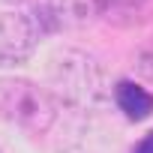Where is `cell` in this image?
I'll use <instances>...</instances> for the list:
<instances>
[{"mask_svg": "<svg viewBox=\"0 0 153 153\" xmlns=\"http://www.w3.org/2000/svg\"><path fill=\"white\" fill-rule=\"evenodd\" d=\"M132 153H153V132H147V135L132 147Z\"/></svg>", "mask_w": 153, "mask_h": 153, "instance_id": "obj_7", "label": "cell"}, {"mask_svg": "<svg viewBox=\"0 0 153 153\" xmlns=\"http://www.w3.org/2000/svg\"><path fill=\"white\" fill-rule=\"evenodd\" d=\"M57 27H87L105 15V0H48Z\"/></svg>", "mask_w": 153, "mask_h": 153, "instance_id": "obj_5", "label": "cell"}, {"mask_svg": "<svg viewBox=\"0 0 153 153\" xmlns=\"http://www.w3.org/2000/svg\"><path fill=\"white\" fill-rule=\"evenodd\" d=\"M60 114L57 99L48 87L33 78L3 75L0 78V120L24 129L27 135H45Z\"/></svg>", "mask_w": 153, "mask_h": 153, "instance_id": "obj_2", "label": "cell"}, {"mask_svg": "<svg viewBox=\"0 0 153 153\" xmlns=\"http://www.w3.org/2000/svg\"><path fill=\"white\" fill-rule=\"evenodd\" d=\"M39 39H42V27L33 12H21V9L0 12V69L27 63Z\"/></svg>", "mask_w": 153, "mask_h": 153, "instance_id": "obj_3", "label": "cell"}, {"mask_svg": "<svg viewBox=\"0 0 153 153\" xmlns=\"http://www.w3.org/2000/svg\"><path fill=\"white\" fill-rule=\"evenodd\" d=\"M114 105H117V111H123L126 120L138 123V120H147L153 114V93L144 84L123 78L114 84Z\"/></svg>", "mask_w": 153, "mask_h": 153, "instance_id": "obj_4", "label": "cell"}, {"mask_svg": "<svg viewBox=\"0 0 153 153\" xmlns=\"http://www.w3.org/2000/svg\"><path fill=\"white\" fill-rule=\"evenodd\" d=\"M0 153H3V147H0Z\"/></svg>", "mask_w": 153, "mask_h": 153, "instance_id": "obj_9", "label": "cell"}, {"mask_svg": "<svg viewBox=\"0 0 153 153\" xmlns=\"http://www.w3.org/2000/svg\"><path fill=\"white\" fill-rule=\"evenodd\" d=\"M0 3H6V6H21V3H27V0H0Z\"/></svg>", "mask_w": 153, "mask_h": 153, "instance_id": "obj_8", "label": "cell"}, {"mask_svg": "<svg viewBox=\"0 0 153 153\" xmlns=\"http://www.w3.org/2000/svg\"><path fill=\"white\" fill-rule=\"evenodd\" d=\"M135 69H138L141 78L153 81V48H141V51L135 54Z\"/></svg>", "mask_w": 153, "mask_h": 153, "instance_id": "obj_6", "label": "cell"}, {"mask_svg": "<svg viewBox=\"0 0 153 153\" xmlns=\"http://www.w3.org/2000/svg\"><path fill=\"white\" fill-rule=\"evenodd\" d=\"M48 90L57 105L78 114H96L114 99L102 63L81 48H57L48 57Z\"/></svg>", "mask_w": 153, "mask_h": 153, "instance_id": "obj_1", "label": "cell"}]
</instances>
